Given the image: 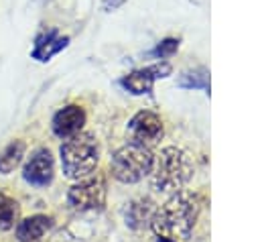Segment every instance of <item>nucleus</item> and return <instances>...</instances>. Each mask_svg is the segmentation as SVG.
Returning <instances> with one entry per match:
<instances>
[{"mask_svg":"<svg viewBox=\"0 0 260 242\" xmlns=\"http://www.w3.org/2000/svg\"><path fill=\"white\" fill-rule=\"evenodd\" d=\"M199 216V199L195 193L179 189L175 191L152 216V230L160 240L183 242L191 236Z\"/></svg>","mask_w":260,"mask_h":242,"instance_id":"nucleus-1","label":"nucleus"},{"mask_svg":"<svg viewBox=\"0 0 260 242\" xmlns=\"http://www.w3.org/2000/svg\"><path fill=\"white\" fill-rule=\"evenodd\" d=\"M195 165L187 150L179 146H167L162 148L150 171V183L160 193H175L185 187V183L193 177Z\"/></svg>","mask_w":260,"mask_h":242,"instance_id":"nucleus-2","label":"nucleus"},{"mask_svg":"<svg viewBox=\"0 0 260 242\" xmlns=\"http://www.w3.org/2000/svg\"><path fill=\"white\" fill-rule=\"evenodd\" d=\"M61 167L65 177L83 179L93 173L100 161V142L91 132H77L61 144Z\"/></svg>","mask_w":260,"mask_h":242,"instance_id":"nucleus-3","label":"nucleus"},{"mask_svg":"<svg viewBox=\"0 0 260 242\" xmlns=\"http://www.w3.org/2000/svg\"><path fill=\"white\" fill-rule=\"evenodd\" d=\"M152 163H154V157L150 148L136 144V142H128L114 153L112 175L120 183H138L146 175H150Z\"/></svg>","mask_w":260,"mask_h":242,"instance_id":"nucleus-4","label":"nucleus"},{"mask_svg":"<svg viewBox=\"0 0 260 242\" xmlns=\"http://www.w3.org/2000/svg\"><path fill=\"white\" fill-rule=\"evenodd\" d=\"M165 134V126H162V120L158 114L150 112V110H140L136 112L130 122H128V136H130V142H136V144H142L146 148H152L160 142Z\"/></svg>","mask_w":260,"mask_h":242,"instance_id":"nucleus-5","label":"nucleus"},{"mask_svg":"<svg viewBox=\"0 0 260 242\" xmlns=\"http://www.w3.org/2000/svg\"><path fill=\"white\" fill-rule=\"evenodd\" d=\"M67 203L75 209V211H93V209H102L106 203V183L100 177H91L75 183L69 191H67Z\"/></svg>","mask_w":260,"mask_h":242,"instance_id":"nucleus-6","label":"nucleus"},{"mask_svg":"<svg viewBox=\"0 0 260 242\" xmlns=\"http://www.w3.org/2000/svg\"><path fill=\"white\" fill-rule=\"evenodd\" d=\"M171 71H173L171 63L158 61L154 65H148V67H142V69H134L132 73L124 75L120 79V85L126 92H130L132 96H144V94L152 92V85H154V81L158 77H167Z\"/></svg>","mask_w":260,"mask_h":242,"instance_id":"nucleus-7","label":"nucleus"},{"mask_svg":"<svg viewBox=\"0 0 260 242\" xmlns=\"http://www.w3.org/2000/svg\"><path fill=\"white\" fill-rule=\"evenodd\" d=\"M53 175H55V161H53V155L47 150V148H37L24 169H22V177L26 183L35 185V187H45L53 181Z\"/></svg>","mask_w":260,"mask_h":242,"instance_id":"nucleus-8","label":"nucleus"},{"mask_svg":"<svg viewBox=\"0 0 260 242\" xmlns=\"http://www.w3.org/2000/svg\"><path fill=\"white\" fill-rule=\"evenodd\" d=\"M83 124H85V110L77 104H69V106L61 108L51 120V128L55 132V136H59L63 140L81 132Z\"/></svg>","mask_w":260,"mask_h":242,"instance_id":"nucleus-9","label":"nucleus"},{"mask_svg":"<svg viewBox=\"0 0 260 242\" xmlns=\"http://www.w3.org/2000/svg\"><path fill=\"white\" fill-rule=\"evenodd\" d=\"M69 45V37H61L57 28H49L37 35L35 45L30 49V57L37 59L39 63H47L53 55L63 51Z\"/></svg>","mask_w":260,"mask_h":242,"instance_id":"nucleus-10","label":"nucleus"},{"mask_svg":"<svg viewBox=\"0 0 260 242\" xmlns=\"http://www.w3.org/2000/svg\"><path fill=\"white\" fill-rule=\"evenodd\" d=\"M154 211H156V203H154L150 197H138V199H132V201L126 203V207H124V220H126V226L134 228V230H142V228L150 226Z\"/></svg>","mask_w":260,"mask_h":242,"instance_id":"nucleus-11","label":"nucleus"},{"mask_svg":"<svg viewBox=\"0 0 260 242\" xmlns=\"http://www.w3.org/2000/svg\"><path fill=\"white\" fill-rule=\"evenodd\" d=\"M53 228L51 216H30L22 222H16V238L18 242H43V236Z\"/></svg>","mask_w":260,"mask_h":242,"instance_id":"nucleus-12","label":"nucleus"},{"mask_svg":"<svg viewBox=\"0 0 260 242\" xmlns=\"http://www.w3.org/2000/svg\"><path fill=\"white\" fill-rule=\"evenodd\" d=\"M26 153V144L22 140H10L2 150H0V173L8 175L12 173L20 163Z\"/></svg>","mask_w":260,"mask_h":242,"instance_id":"nucleus-13","label":"nucleus"},{"mask_svg":"<svg viewBox=\"0 0 260 242\" xmlns=\"http://www.w3.org/2000/svg\"><path fill=\"white\" fill-rule=\"evenodd\" d=\"M177 83L183 89H203L209 96V71L205 67H195V69L183 71L179 75Z\"/></svg>","mask_w":260,"mask_h":242,"instance_id":"nucleus-14","label":"nucleus"},{"mask_svg":"<svg viewBox=\"0 0 260 242\" xmlns=\"http://www.w3.org/2000/svg\"><path fill=\"white\" fill-rule=\"evenodd\" d=\"M18 203L8 197V195H0V232H6V230H12L18 222Z\"/></svg>","mask_w":260,"mask_h":242,"instance_id":"nucleus-15","label":"nucleus"},{"mask_svg":"<svg viewBox=\"0 0 260 242\" xmlns=\"http://www.w3.org/2000/svg\"><path fill=\"white\" fill-rule=\"evenodd\" d=\"M177 49H179V39H165V41H160V43L150 51V55L156 57V59H167V57H171L173 53H177Z\"/></svg>","mask_w":260,"mask_h":242,"instance_id":"nucleus-16","label":"nucleus"},{"mask_svg":"<svg viewBox=\"0 0 260 242\" xmlns=\"http://www.w3.org/2000/svg\"><path fill=\"white\" fill-rule=\"evenodd\" d=\"M124 2H126V0H102V8H104L106 12H114V10L120 8Z\"/></svg>","mask_w":260,"mask_h":242,"instance_id":"nucleus-17","label":"nucleus"}]
</instances>
